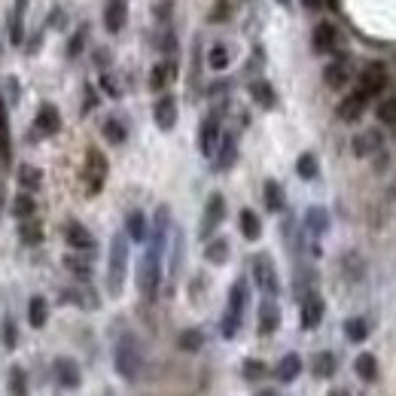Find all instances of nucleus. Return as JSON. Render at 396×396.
Masks as SVG:
<instances>
[{
	"label": "nucleus",
	"instance_id": "f257e3e1",
	"mask_svg": "<svg viewBox=\"0 0 396 396\" xmlns=\"http://www.w3.org/2000/svg\"><path fill=\"white\" fill-rule=\"evenodd\" d=\"M128 271V235H113L110 241V262H107V293L116 299L125 287Z\"/></svg>",
	"mask_w": 396,
	"mask_h": 396
},
{
	"label": "nucleus",
	"instance_id": "f03ea898",
	"mask_svg": "<svg viewBox=\"0 0 396 396\" xmlns=\"http://www.w3.org/2000/svg\"><path fill=\"white\" fill-rule=\"evenodd\" d=\"M159 247H150L141 259V269H137V289L147 302H156L159 296V284H162V265H159Z\"/></svg>",
	"mask_w": 396,
	"mask_h": 396
},
{
	"label": "nucleus",
	"instance_id": "7ed1b4c3",
	"mask_svg": "<svg viewBox=\"0 0 396 396\" xmlns=\"http://www.w3.org/2000/svg\"><path fill=\"white\" fill-rule=\"evenodd\" d=\"M113 366H116L122 381H134L137 372H141V350H137V341L132 335H122L116 350H113Z\"/></svg>",
	"mask_w": 396,
	"mask_h": 396
},
{
	"label": "nucleus",
	"instance_id": "20e7f679",
	"mask_svg": "<svg viewBox=\"0 0 396 396\" xmlns=\"http://www.w3.org/2000/svg\"><path fill=\"white\" fill-rule=\"evenodd\" d=\"M244 308H247V284L244 280H235V287L228 289V311L223 317V339H235L244 317Z\"/></svg>",
	"mask_w": 396,
	"mask_h": 396
},
{
	"label": "nucleus",
	"instance_id": "39448f33",
	"mask_svg": "<svg viewBox=\"0 0 396 396\" xmlns=\"http://www.w3.org/2000/svg\"><path fill=\"white\" fill-rule=\"evenodd\" d=\"M82 177H86V192L89 195H98L107 180V159L101 150L91 147L86 152V165H82Z\"/></svg>",
	"mask_w": 396,
	"mask_h": 396
},
{
	"label": "nucleus",
	"instance_id": "423d86ee",
	"mask_svg": "<svg viewBox=\"0 0 396 396\" xmlns=\"http://www.w3.org/2000/svg\"><path fill=\"white\" fill-rule=\"evenodd\" d=\"M253 280H256V287L262 289L265 296H278L280 280H278V271H274V262H271L269 253L253 256Z\"/></svg>",
	"mask_w": 396,
	"mask_h": 396
},
{
	"label": "nucleus",
	"instance_id": "0eeeda50",
	"mask_svg": "<svg viewBox=\"0 0 396 396\" xmlns=\"http://www.w3.org/2000/svg\"><path fill=\"white\" fill-rule=\"evenodd\" d=\"M223 217H226V198L219 195V192H213L208 198V204H204V217H201V238L204 241H210V235L217 232V226L223 223Z\"/></svg>",
	"mask_w": 396,
	"mask_h": 396
},
{
	"label": "nucleus",
	"instance_id": "6e6552de",
	"mask_svg": "<svg viewBox=\"0 0 396 396\" xmlns=\"http://www.w3.org/2000/svg\"><path fill=\"white\" fill-rule=\"evenodd\" d=\"M387 86V71H384V64H369L366 71L360 73V95L369 101V98H375L381 95V89Z\"/></svg>",
	"mask_w": 396,
	"mask_h": 396
},
{
	"label": "nucleus",
	"instance_id": "1a4fd4ad",
	"mask_svg": "<svg viewBox=\"0 0 396 396\" xmlns=\"http://www.w3.org/2000/svg\"><path fill=\"white\" fill-rule=\"evenodd\" d=\"M219 116L217 113H210L208 119L201 122V128H198V150H201V156H213L217 152V143H219Z\"/></svg>",
	"mask_w": 396,
	"mask_h": 396
},
{
	"label": "nucleus",
	"instance_id": "9d476101",
	"mask_svg": "<svg viewBox=\"0 0 396 396\" xmlns=\"http://www.w3.org/2000/svg\"><path fill=\"white\" fill-rule=\"evenodd\" d=\"M152 119H156V125L162 128V132H171L174 125H177V101H174V95H162L152 107Z\"/></svg>",
	"mask_w": 396,
	"mask_h": 396
},
{
	"label": "nucleus",
	"instance_id": "9b49d317",
	"mask_svg": "<svg viewBox=\"0 0 396 396\" xmlns=\"http://www.w3.org/2000/svg\"><path fill=\"white\" fill-rule=\"evenodd\" d=\"M125 19H128L125 0H107V6H104V28L110 30V34H119V30L125 28Z\"/></svg>",
	"mask_w": 396,
	"mask_h": 396
},
{
	"label": "nucleus",
	"instance_id": "f8f14e48",
	"mask_svg": "<svg viewBox=\"0 0 396 396\" xmlns=\"http://www.w3.org/2000/svg\"><path fill=\"white\" fill-rule=\"evenodd\" d=\"M34 125H37V132H40V134H58L61 132V113H58V107L55 104H40Z\"/></svg>",
	"mask_w": 396,
	"mask_h": 396
},
{
	"label": "nucleus",
	"instance_id": "ddd939ff",
	"mask_svg": "<svg viewBox=\"0 0 396 396\" xmlns=\"http://www.w3.org/2000/svg\"><path fill=\"white\" fill-rule=\"evenodd\" d=\"M314 52H320V55H326V52L335 49V43H339V30H335L332 21H317L314 28Z\"/></svg>",
	"mask_w": 396,
	"mask_h": 396
},
{
	"label": "nucleus",
	"instance_id": "4468645a",
	"mask_svg": "<svg viewBox=\"0 0 396 396\" xmlns=\"http://www.w3.org/2000/svg\"><path fill=\"white\" fill-rule=\"evenodd\" d=\"M55 378L61 381V387H67V390H73V387H80V366H76L71 357H58L55 360Z\"/></svg>",
	"mask_w": 396,
	"mask_h": 396
},
{
	"label": "nucleus",
	"instance_id": "2eb2a0df",
	"mask_svg": "<svg viewBox=\"0 0 396 396\" xmlns=\"http://www.w3.org/2000/svg\"><path fill=\"white\" fill-rule=\"evenodd\" d=\"M323 311H326L323 299H320V296H308V299L302 302V314H299L305 330H314V326H320V320H323Z\"/></svg>",
	"mask_w": 396,
	"mask_h": 396
},
{
	"label": "nucleus",
	"instance_id": "dca6fc26",
	"mask_svg": "<svg viewBox=\"0 0 396 396\" xmlns=\"http://www.w3.org/2000/svg\"><path fill=\"white\" fill-rule=\"evenodd\" d=\"M323 82H326L330 89H345L348 82H350V64H348L345 58H339V61H332V64H326Z\"/></svg>",
	"mask_w": 396,
	"mask_h": 396
},
{
	"label": "nucleus",
	"instance_id": "f3484780",
	"mask_svg": "<svg viewBox=\"0 0 396 396\" xmlns=\"http://www.w3.org/2000/svg\"><path fill=\"white\" fill-rule=\"evenodd\" d=\"M25 10H28V0H15L12 15H10V43L21 46L25 40Z\"/></svg>",
	"mask_w": 396,
	"mask_h": 396
},
{
	"label": "nucleus",
	"instance_id": "a211bd4d",
	"mask_svg": "<svg viewBox=\"0 0 396 396\" xmlns=\"http://www.w3.org/2000/svg\"><path fill=\"white\" fill-rule=\"evenodd\" d=\"M278 323H280V311H278V305H274L271 299H265L262 305H259V335H271L274 330H278Z\"/></svg>",
	"mask_w": 396,
	"mask_h": 396
},
{
	"label": "nucleus",
	"instance_id": "6ab92c4d",
	"mask_svg": "<svg viewBox=\"0 0 396 396\" xmlns=\"http://www.w3.org/2000/svg\"><path fill=\"white\" fill-rule=\"evenodd\" d=\"M64 238H67V244H71L73 250H91V247H95V238H91V232H89L86 226H80V223H67Z\"/></svg>",
	"mask_w": 396,
	"mask_h": 396
},
{
	"label": "nucleus",
	"instance_id": "aec40b11",
	"mask_svg": "<svg viewBox=\"0 0 396 396\" xmlns=\"http://www.w3.org/2000/svg\"><path fill=\"white\" fill-rule=\"evenodd\" d=\"M363 107H366V98L360 91H354V95H348L345 101L339 104V119L341 122H357L363 116Z\"/></svg>",
	"mask_w": 396,
	"mask_h": 396
},
{
	"label": "nucleus",
	"instance_id": "412c9836",
	"mask_svg": "<svg viewBox=\"0 0 396 396\" xmlns=\"http://www.w3.org/2000/svg\"><path fill=\"white\" fill-rule=\"evenodd\" d=\"M174 73H177V64H174V61H162V64H156L150 71V89L152 91L168 89V82L174 80Z\"/></svg>",
	"mask_w": 396,
	"mask_h": 396
},
{
	"label": "nucleus",
	"instance_id": "4be33fe9",
	"mask_svg": "<svg viewBox=\"0 0 396 396\" xmlns=\"http://www.w3.org/2000/svg\"><path fill=\"white\" fill-rule=\"evenodd\" d=\"M250 98H253L259 107H265V110H271V107L278 104V95H274L271 82H265V80H253V82H250Z\"/></svg>",
	"mask_w": 396,
	"mask_h": 396
},
{
	"label": "nucleus",
	"instance_id": "5701e85b",
	"mask_svg": "<svg viewBox=\"0 0 396 396\" xmlns=\"http://www.w3.org/2000/svg\"><path fill=\"white\" fill-rule=\"evenodd\" d=\"M302 372V360L299 354H287L284 360L278 363V369H274V375H278V381H284V384H289V381H296Z\"/></svg>",
	"mask_w": 396,
	"mask_h": 396
},
{
	"label": "nucleus",
	"instance_id": "b1692460",
	"mask_svg": "<svg viewBox=\"0 0 396 396\" xmlns=\"http://www.w3.org/2000/svg\"><path fill=\"white\" fill-rule=\"evenodd\" d=\"M46 320H49V305H46L43 296H34L28 302V323L34 330H40V326H46Z\"/></svg>",
	"mask_w": 396,
	"mask_h": 396
},
{
	"label": "nucleus",
	"instance_id": "393cba45",
	"mask_svg": "<svg viewBox=\"0 0 396 396\" xmlns=\"http://www.w3.org/2000/svg\"><path fill=\"white\" fill-rule=\"evenodd\" d=\"M262 195H265V208H269L271 213H280V210H284V189H280L278 180H265Z\"/></svg>",
	"mask_w": 396,
	"mask_h": 396
},
{
	"label": "nucleus",
	"instance_id": "a878e982",
	"mask_svg": "<svg viewBox=\"0 0 396 396\" xmlns=\"http://www.w3.org/2000/svg\"><path fill=\"white\" fill-rule=\"evenodd\" d=\"M125 235L132 241H147V217L141 210H132L125 217Z\"/></svg>",
	"mask_w": 396,
	"mask_h": 396
},
{
	"label": "nucleus",
	"instance_id": "bb28decb",
	"mask_svg": "<svg viewBox=\"0 0 396 396\" xmlns=\"http://www.w3.org/2000/svg\"><path fill=\"white\" fill-rule=\"evenodd\" d=\"M204 259L213 265H223L228 259V241L226 238H210L208 244H204Z\"/></svg>",
	"mask_w": 396,
	"mask_h": 396
},
{
	"label": "nucleus",
	"instance_id": "cd10ccee",
	"mask_svg": "<svg viewBox=\"0 0 396 396\" xmlns=\"http://www.w3.org/2000/svg\"><path fill=\"white\" fill-rule=\"evenodd\" d=\"M305 228H308L311 235H323L326 228H330V217H326L323 208H311L305 213Z\"/></svg>",
	"mask_w": 396,
	"mask_h": 396
},
{
	"label": "nucleus",
	"instance_id": "c85d7f7f",
	"mask_svg": "<svg viewBox=\"0 0 396 396\" xmlns=\"http://www.w3.org/2000/svg\"><path fill=\"white\" fill-rule=\"evenodd\" d=\"M378 150H381V134L378 132H363L354 141V152H357V156H372V152H378Z\"/></svg>",
	"mask_w": 396,
	"mask_h": 396
},
{
	"label": "nucleus",
	"instance_id": "c756f323",
	"mask_svg": "<svg viewBox=\"0 0 396 396\" xmlns=\"http://www.w3.org/2000/svg\"><path fill=\"white\" fill-rule=\"evenodd\" d=\"M6 393L10 396H28V375L21 366L10 369V381H6Z\"/></svg>",
	"mask_w": 396,
	"mask_h": 396
},
{
	"label": "nucleus",
	"instance_id": "7c9ffc66",
	"mask_svg": "<svg viewBox=\"0 0 396 396\" xmlns=\"http://www.w3.org/2000/svg\"><path fill=\"white\" fill-rule=\"evenodd\" d=\"M241 235L247 241H259V235H262V223L253 210H241Z\"/></svg>",
	"mask_w": 396,
	"mask_h": 396
},
{
	"label": "nucleus",
	"instance_id": "2f4dec72",
	"mask_svg": "<svg viewBox=\"0 0 396 396\" xmlns=\"http://www.w3.org/2000/svg\"><path fill=\"white\" fill-rule=\"evenodd\" d=\"M235 156H238V143H235L232 134L223 137V147H219V159H217V171H226V168H232Z\"/></svg>",
	"mask_w": 396,
	"mask_h": 396
},
{
	"label": "nucleus",
	"instance_id": "473e14b6",
	"mask_svg": "<svg viewBox=\"0 0 396 396\" xmlns=\"http://www.w3.org/2000/svg\"><path fill=\"white\" fill-rule=\"evenodd\" d=\"M354 369H357V375H360L363 381H375L378 378V360L372 354H360V357H357Z\"/></svg>",
	"mask_w": 396,
	"mask_h": 396
},
{
	"label": "nucleus",
	"instance_id": "72a5a7b5",
	"mask_svg": "<svg viewBox=\"0 0 396 396\" xmlns=\"http://www.w3.org/2000/svg\"><path fill=\"white\" fill-rule=\"evenodd\" d=\"M317 171H320V168H317V156H314V152H302L299 162H296V174H299L302 180H314Z\"/></svg>",
	"mask_w": 396,
	"mask_h": 396
},
{
	"label": "nucleus",
	"instance_id": "f704fd0d",
	"mask_svg": "<svg viewBox=\"0 0 396 396\" xmlns=\"http://www.w3.org/2000/svg\"><path fill=\"white\" fill-rule=\"evenodd\" d=\"M335 366H339V360H335V354H330V350H323V354L314 357V375L317 378H332Z\"/></svg>",
	"mask_w": 396,
	"mask_h": 396
},
{
	"label": "nucleus",
	"instance_id": "c9c22d12",
	"mask_svg": "<svg viewBox=\"0 0 396 396\" xmlns=\"http://www.w3.org/2000/svg\"><path fill=\"white\" fill-rule=\"evenodd\" d=\"M19 183L28 189V192H30V189H40L43 171H40V168H34V165H21L19 168Z\"/></svg>",
	"mask_w": 396,
	"mask_h": 396
},
{
	"label": "nucleus",
	"instance_id": "e433bc0d",
	"mask_svg": "<svg viewBox=\"0 0 396 396\" xmlns=\"http://www.w3.org/2000/svg\"><path fill=\"white\" fill-rule=\"evenodd\" d=\"M34 210H37V201H34V195H28V192H21V195H15L12 198V213L19 219H28V217H34Z\"/></svg>",
	"mask_w": 396,
	"mask_h": 396
},
{
	"label": "nucleus",
	"instance_id": "4c0bfd02",
	"mask_svg": "<svg viewBox=\"0 0 396 396\" xmlns=\"http://www.w3.org/2000/svg\"><path fill=\"white\" fill-rule=\"evenodd\" d=\"M345 335H348V341H366L369 326H366L363 317H350V320H345Z\"/></svg>",
	"mask_w": 396,
	"mask_h": 396
},
{
	"label": "nucleus",
	"instance_id": "58836bf2",
	"mask_svg": "<svg viewBox=\"0 0 396 396\" xmlns=\"http://www.w3.org/2000/svg\"><path fill=\"white\" fill-rule=\"evenodd\" d=\"M208 64L213 67V71H226V67H228V49H226L223 43L210 46V52H208Z\"/></svg>",
	"mask_w": 396,
	"mask_h": 396
},
{
	"label": "nucleus",
	"instance_id": "ea45409f",
	"mask_svg": "<svg viewBox=\"0 0 396 396\" xmlns=\"http://www.w3.org/2000/svg\"><path fill=\"white\" fill-rule=\"evenodd\" d=\"M104 137H107L110 143H122V141L128 137V132H125V125H122L119 119H113V116H110V119L104 122Z\"/></svg>",
	"mask_w": 396,
	"mask_h": 396
},
{
	"label": "nucleus",
	"instance_id": "a19ab883",
	"mask_svg": "<svg viewBox=\"0 0 396 396\" xmlns=\"http://www.w3.org/2000/svg\"><path fill=\"white\" fill-rule=\"evenodd\" d=\"M64 265L76 274V278H91V259H82V256H64Z\"/></svg>",
	"mask_w": 396,
	"mask_h": 396
},
{
	"label": "nucleus",
	"instance_id": "79ce46f5",
	"mask_svg": "<svg viewBox=\"0 0 396 396\" xmlns=\"http://www.w3.org/2000/svg\"><path fill=\"white\" fill-rule=\"evenodd\" d=\"M177 345H180V350H198V348L204 345V335L198 332V330H186V332H180Z\"/></svg>",
	"mask_w": 396,
	"mask_h": 396
},
{
	"label": "nucleus",
	"instance_id": "37998d69",
	"mask_svg": "<svg viewBox=\"0 0 396 396\" xmlns=\"http://www.w3.org/2000/svg\"><path fill=\"white\" fill-rule=\"evenodd\" d=\"M19 235H21V241H25V244H40V241H43V228H40V223H21Z\"/></svg>",
	"mask_w": 396,
	"mask_h": 396
},
{
	"label": "nucleus",
	"instance_id": "c03bdc74",
	"mask_svg": "<svg viewBox=\"0 0 396 396\" xmlns=\"http://www.w3.org/2000/svg\"><path fill=\"white\" fill-rule=\"evenodd\" d=\"M378 119L384 125H396V98H387V101L378 104Z\"/></svg>",
	"mask_w": 396,
	"mask_h": 396
},
{
	"label": "nucleus",
	"instance_id": "a18cd8bd",
	"mask_svg": "<svg viewBox=\"0 0 396 396\" xmlns=\"http://www.w3.org/2000/svg\"><path fill=\"white\" fill-rule=\"evenodd\" d=\"M228 15H232V3H228V0H217V3H213V10L208 12V21L219 25V21H226Z\"/></svg>",
	"mask_w": 396,
	"mask_h": 396
},
{
	"label": "nucleus",
	"instance_id": "49530a36",
	"mask_svg": "<svg viewBox=\"0 0 396 396\" xmlns=\"http://www.w3.org/2000/svg\"><path fill=\"white\" fill-rule=\"evenodd\" d=\"M86 37H89V28L82 25V28H80V30H76V34L71 37V43H67V55H71V58L80 55V52H82V46H86Z\"/></svg>",
	"mask_w": 396,
	"mask_h": 396
},
{
	"label": "nucleus",
	"instance_id": "de8ad7c7",
	"mask_svg": "<svg viewBox=\"0 0 396 396\" xmlns=\"http://www.w3.org/2000/svg\"><path fill=\"white\" fill-rule=\"evenodd\" d=\"M265 372H269V366H265L262 360H247V363H244V378H247V381H259Z\"/></svg>",
	"mask_w": 396,
	"mask_h": 396
},
{
	"label": "nucleus",
	"instance_id": "09e8293b",
	"mask_svg": "<svg viewBox=\"0 0 396 396\" xmlns=\"http://www.w3.org/2000/svg\"><path fill=\"white\" fill-rule=\"evenodd\" d=\"M180 256H183V232L174 235V259H171V278H177L180 271Z\"/></svg>",
	"mask_w": 396,
	"mask_h": 396
},
{
	"label": "nucleus",
	"instance_id": "8fccbe9b",
	"mask_svg": "<svg viewBox=\"0 0 396 396\" xmlns=\"http://www.w3.org/2000/svg\"><path fill=\"white\" fill-rule=\"evenodd\" d=\"M15 341H19V335H15V323H12V320H6V323H3V345L15 348Z\"/></svg>",
	"mask_w": 396,
	"mask_h": 396
},
{
	"label": "nucleus",
	"instance_id": "3c124183",
	"mask_svg": "<svg viewBox=\"0 0 396 396\" xmlns=\"http://www.w3.org/2000/svg\"><path fill=\"white\" fill-rule=\"evenodd\" d=\"M101 89H104L110 98H119V86H116V80H113L110 73H104V76H101Z\"/></svg>",
	"mask_w": 396,
	"mask_h": 396
},
{
	"label": "nucleus",
	"instance_id": "603ef678",
	"mask_svg": "<svg viewBox=\"0 0 396 396\" xmlns=\"http://www.w3.org/2000/svg\"><path fill=\"white\" fill-rule=\"evenodd\" d=\"M0 152H6V107L0 101Z\"/></svg>",
	"mask_w": 396,
	"mask_h": 396
},
{
	"label": "nucleus",
	"instance_id": "864d4df0",
	"mask_svg": "<svg viewBox=\"0 0 396 396\" xmlns=\"http://www.w3.org/2000/svg\"><path fill=\"white\" fill-rule=\"evenodd\" d=\"M171 6H174V0H165V3H159V6H156V15H159V19H168V15H171Z\"/></svg>",
	"mask_w": 396,
	"mask_h": 396
},
{
	"label": "nucleus",
	"instance_id": "5fc2aeb1",
	"mask_svg": "<svg viewBox=\"0 0 396 396\" xmlns=\"http://www.w3.org/2000/svg\"><path fill=\"white\" fill-rule=\"evenodd\" d=\"M95 104H98L95 91H91V89H86V107H82V113H89V110H91V107H95Z\"/></svg>",
	"mask_w": 396,
	"mask_h": 396
},
{
	"label": "nucleus",
	"instance_id": "6e6d98bb",
	"mask_svg": "<svg viewBox=\"0 0 396 396\" xmlns=\"http://www.w3.org/2000/svg\"><path fill=\"white\" fill-rule=\"evenodd\" d=\"M95 55H98L95 61H98V64H101V67H104V64H110V52H107V49H98Z\"/></svg>",
	"mask_w": 396,
	"mask_h": 396
},
{
	"label": "nucleus",
	"instance_id": "4d7b16f0",
	"mask_svg": "<svg viewBox=\"0 0 396 396\" xmlns=\"http://www.w3.org/2000/svg\"><path fill=\"white\" fill-rule=\"evenodd\" d=\"M302 3H305V10H317L323 0H302ZM330 3H335V0H330Z\"/></svg>",
	"mask_w": 396,
	"mask_h": 396
},
{
	"label": "nucleus",
	"instance_id": "13d9d810",
	"mask_svg": "<svg viewBox=\"0 0 396 396\" xmlns=\"http://www.w3.org/2000/svg\"><path fill=\"white\" fill-rule=\"evenodd\" d=\"M52 25H64V12H52Z\"/></svg>",
	"mask_w": 396,
	"mask_h": 396
},
{
	"label": "nucleus",
	"instance_id": "bf43d9fd",
	"mask_svg": "<svg viewBox=\"0 0 396 396\" xmlns=\"http://www.w3.org/2000/svg\"><path fill=\"white\" fill-rule=\"evenodd\" d=\"M256 396H278V390H259Z\"/></svg>",
	"mask_w": 396,
	"mask_h": 396
},
{
	"label": "nucleus",
	"instance_id": "052dcab7",
	"mask_svg": "<svg viewBox=\"0 0 396 396\" xmlns=\"http://www.w3.org/2000/svg\"><path fill=\"white\" fill-rule=\"evenodd\" d=\"M330 396H350V393H345V390H332Z\"/></svg>",
	"mask_w": 396,
	"mask_h": 396
},
{
	"label": "nucleus",
	"instance_id": "680f3d73",
	"mask_svg": "<svg viewBox=\"0 0 396 396\" xmlns=\"http://www.w3.org/2000/svg\"><path fill=\"white\" fill-rule=\"evenodd\" d=\"M278 3H284V6H287V3H289V0H278Z\"/></svg>",
	"mask_w": 396,
	"mask_h": 396
},
{
	"label": "nucleus",
	"instance_id": "e2e57ef3",
	"mask_svg": "<svg viewBox=\"0 0 396 396\" xmlns=\"http://www.w3.org/2000/svg\"><path fill=\"white\" fill-rule=\"evenodd\" d=\"M393 198H396V189H393Z\"/></svg>",
	"mask_w": 396,
	"mask_h": 396
}]
</instances>
